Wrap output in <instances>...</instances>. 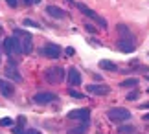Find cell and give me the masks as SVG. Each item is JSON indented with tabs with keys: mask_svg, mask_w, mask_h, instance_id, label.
<instances>
[{
	"mask_svg": "<svg viewBox=\"0 0 149 134\" xmlns=\"http://www.w3.org/2000/svg\"><path fill=\"white\" fill-rule=\"evenodd\" d=\"M120 132L131 134V132H134V127H131V125H120Z\"/></svg>",
	"mask_w": 149,
	"mask_h": 134,
	"instance_id": "obj_20",
	"label": "cell"
},
{
	"mask_svg": "<svg viewBox=\"0 0 149 134\" xmlns=\"http://www.w3.org/2000/svg\"><path fill=\"white\" fill-rule=\"evenodd\" d=\"M116 48L120 51H123V53H131V51L134 50V42H133L131 37H122V39L116 40Z\"/></svg>",
	"mask_w": 149,
	"mask_h": 134,
	"instance_id": "obj_6",
	"label": "cell"
},
{
	"mask_svg": "<svg viewBox=\"0 0 149 134\" xmlns=\"http://www.w3.org/2000/svg\"><path fill=\"white\" fill-rule=\"evenodd\" d=\"M144 121H149V114H146V116H144Z\"/></svg>",
	"mask_w": 149,
	"mask_h": 134,
	"instance_id": "obj_31",
	"label": "cell"
},
{
	"mask_svg": "<svg viewBox=\"0 0 149 134\" xmlns=\"http://www.w3.org/2000/svg\"><path fill=\"white\" fill-rule=\"evenodd\" d=\"M19 33V42H20V50L22 53H30L33 50V40H31V35L30 33H22V31H17Z\"/></svg>",
	"mask_w": 149,
	"mask_h": 134,
	"instance_id": "obj_5",
	"label": "cell"
},
{
	"mask_svg": "<svg viewBox=\"0 0 149 134\" xmlns=\"http://www.w3.org/2000/svg\"><path fill=\"white\" fill-rule=\"evenodd\" d=\"M46 13L50 17H54V19H66V11H63L61 8H55V6H48Z\"/></svg>",
	"mask_w": 149,
	"mask_h": 134,
	"instance_id": "obj_13",
	"label": "cell"
},
{
	"mask_svg": "<svg viewBox=\"0 0 149 134\" xmlns=\"http://www.w3.org/2000/svg\"><path fill=\"white\" fill-rule=\"evenodd\" d=\"M4 51L8 55H13V53H22L20 50V42H19V37H8L4 40Z\"/></svg>",
	"mask_w": 149,
	"mask_h": 134,
	"instance_id": "obj_4",
	"label": "cell"
},
{
	"mask_svg": "<svg viewBox=\"0 0 149 134\" xmlns=\"http://www.w3.org/2000/svg\"><path fill=\"white\" fill-rule=\"evenodd\" d=\"M13 134H24V129H22V125L15 127V129H13Z\"/></svg>",
	"mask_w": 149,
	"mask_h": 134,
	"instance_id": "obj_24",
	"label": "cell"
},
{
	"mask_svg": "<svg viewBox=\"0 0 149 134\" xmlns=\"http://www.w3.org/2000/svg\"><path fill=\"white\" fill-rule=\"evenodd\" d=\"M39 2H41V0H24V4H28V6H35Z\"/></svg>",
	"mask_w": 149,
	"mask_h": 134,
	"instance_id": "obj_25",
	"label": "cell"
},
{
	"mask_svg": "<svg viewBox=\"0 0 149 134\" xmlns=\"http://www.w3.org/2000/svg\"><path fill=\"white\" fill-rule=\"evenodd\" d=\"M147 92H149V90H147Z\"/></svg>",
	"mask_w": 149,
	"mask_h": 134,
	"instance_id": "obj_32",
	"label": "cell"
},
{
	"mask_svg": "<svg viewBox=\"0 0 149 134\" xmlns=\"http://www.w3.org/2000/svg\"><path fill=\"white\" fill-rule=\"evenodd\" d=\"M87 92L88 94H96V96H107L111 88L107 85H87Z\"/></svg>",
	"mask_w": 149,
	"mask_h": 134,
	"instance_id": "obj_10",
	"label": "cell"
},
{
	"mask_svg": "<svg viewBox=\"0 0 149 134\" xmlns=\"http://www.w3.org/2000/svg\"><path fill=\"white\" fill-rule=\"evenodd\" d=\"M4 74H6V77H9V79H13V81H17V83H20L22 81V75L19 74V70H17V66L15 65H9L4 68Z\"/></svg>",
	"mask_w": 149,
	"mask_h": 134,
	"instance_id": "obj_11",
	"label": "cell"
},
{
	"mask_svg": "<svg viewBox=\"0 0 149 134\" xmlns=\"http://www.w3.org/2000/svg\"><path fill=\"white\" fill-rule=\"evenodd\" d=\"M6 2H8L9 8H17V0H6Z\"/></svg>",
	"mask_w": 149,
	"mask_h": 134,
	"instance_id": "obj_27",
	"label": "cell"
},
{
	"mask_svg": "<svg viewBox=\"0 0 149 134\" xmlns=\"http://www.w3.org/2000/svg\"><path fill=\"white\" fill-rule=\"evenodd\" d=\"M138 92H136V90H133V92H129V94L127 96H125V97H127V101H136V99H138Z\"/></svg>",
	"mask_w": 149,
	"mask_h": 134,
	"instance_id": "obj_19",
	"label": "cell"
},
{
	"mask_svg": "<svg viewBox=\"0 0 149 134\" xmlns=\"http://www.w3.org/2000/svg\"><path fill=\"white\" fill-rule=\"evenodd\" d=\"M74 53H76V50H74V48H66V55H74Z\"/></svg>",
	"mask_w": 149,
	"mask_h": 134,
	"instance_id": "obj_29",
	"label": "cell"
},
{
	"mask_svg": "<svg viewBox=\"0 0 149 134\" xmlns=\"http://www.w3.org/2000/svg\"><path fill=\"white\" fill-rule=\"evenodd\" d=\"M100 66H101L103 70H111V72H118V68H116V65H114L112 61H107V59H103V61H100Z\"/></svg>",
	"mask_w": 149,
	"mask_h": 134,
	"instance_id": "obj_16",
	"label": "cell"
},
{
	"mask_svg": "<svg viewBox=\"0 0 149 134\" xmlns=\"http://www.w3.org/2000/svg\"><path fill=\"white\" fill-rule=\"evenodd\" d=\"M0 92H2V96L11 97V96H13V86H11V85L8 83V81L0 79Z\"/></svg>",
	"mask_w": 149,
	"mask_h": 134,
	"instance_id": "obj_14",
	"label": "cell"
},
{
	"mask_svg": "<svg viewBox=\"0 0 149 134\" xmlns=\"http://www.w3.org/2000/svg\"><path fill=\"white\" fill-rule=\"evenodd\" d=\"M116 30H118V33L122 35V37H133V35H131V30L125 24H118L116 26Z\"/></svg>",
	"mask_w": 149,
	"mask_h": 134,
	"instance_id": "obj_17",
	"label": "cell"
},
{
	"mask_svg": "<svg viewBox=\"0 0 149 134\" xmlns=\"http://www.w3.org/2000/svg\"><path fill=\"white\" fill-rule=\"evenodd\" d=\"M24 134H42V132H39L35 129H28V131H24Z\"/></svg>",
	"mask_w": 149,
	"mask_h": 134,
	"instance_id": "obj_26",
	"label": "cell"
},
{
	"mask_svg": "<svg viewBox=\"0 0 149 134\" xmlns=\"http://www.w3.org/2000/svg\"><path fill=\"white\" fill-rule=\"evenodd\" d=\"M42 53L46 55V57H50V59H57V57L61 55V46L59 44H54V42H48V44H44Z\"/></svg>",
	"mask_w": 149,
	"mask_h": 134,
	"instance_id": "obj_9",
	"label": "cell"
},
{
	"mask_svg": "<svg viewBox=\"0 0 149 134\" xmlns=\"http://www.w3.org/2000/svg\"><path fill=\"white\" fill-rule=\"evenodd\" d=\"M44 77H46L48 83L57 85V83H61V81H65V70H63L61 66H52V68L46 70Z\"/></svg>",
	"mask_w": 149,
	"mask_h": 134,
	"instance_id": "obj_2",
	"label": "cell"
},
{
	"mask_svg": "<svg viewBox=\"0 0 149 134\" xmlns=\"http://www.w3.org/2000/svg\"><path fill=\"white\" fill-rule=\"evenodd\" d=\"M68 119H77V121H90V110L88 108H77L68 112Z\"/></svg>",
	"mask_w": 149,
	"mask_h": 134,
	"instance_id": "obj_8",
	"label": "cell"
},
{
	"mask_svg": "<svg viewBox=\"0 0 149 134\" xmlns=\"http://www.w3.org/2000/svg\"><path fill=\"white\" fill-rule=\"evenodd\" d=\"M68 83H70L72 86L81 85V74H79L76 68H70V70H68Z\"/></svg>",
	"mask_w": 149,
	"mask_h": 134,
	"instance_id": "obj_12",
	"label": "cell"
},
{
	"mask_svg": "<svg viewBox=\"0 0 149 134\" xmlns=\"http://www.w3.org/2000/svg\"><path fill=\"white\" fill-rule=\"evenodd\" d=\"M107 116H109V119H111V121H116V123H122V121L131 119V112H129V110H125V108H111L107 112Z\"/></svg>",
	"mask_w": 149,
	"mask_h": 134,
	"instance_id": "obj_3",
	"label": "cell"
},
{
	"mask_svg": "<svg viewBox=\"0 0 149 134\" xmlns=\"http://www.w3.org/2000/svg\"><path fill=\"white\" fill-rule=\"evenodd\" d=\"M142 108H144V110H146V108H149V103H144V105H142Z\"/></svg>",
	"mask_w": 149,
	"mask_h": 134,
	"instance_id": "obj_30",
	"label": "cell"
},
{
	"mask_svg": "<svg viewBox=\"0 0 149 134\" xmlns=\"http://www.w3.org/2000/svg\"><path fill=\"white\" fill-rule=\"evenodd\" d=\"M87 131H88V121H81V125L70 129V132H68V134H85Z\"/></svg>",
	"mask_w": 149,
	"mask_h": 134,
	"instance_id": "obj_15",
	"label": "cell"
},
{
	"mask_svg": "<svg viewBox=\"0 0 149 134\" xmlns=\"http://www.w3.org/2000/svg\"><path fill=\"white\" fill-rule=\"evenodd\" d=\"M55 99H57V94H54V92H39V94L33 96V101L39 105H48Z\"/></svg>",
	"mask_w": 149,
	"mask_h": 134,
	"instance_id": "obj_7",
	"label": "cell"
},
{
	"mask_svg": "<svg viewBox=\"0 0 149 134\" xmlns=\"http://www.w3.org/2000/svg\"><path fill=\"white\" fill-rule=\"evenodd\" d=\"M136 85H138V79H134V77L122 81V86H136Z\"/></svg>",
	"mask_w": 149,
	"mask_h": 134,
	"instance_id": "obj_18",
	"label": "cell"
},
{
	"mask_svg": "<svg viewBox=\"0 0 149 134\" xmlns=\"http://www.w3.org/2000/svg\"><path fill=\"white\" fill-rule=\"evenodd\" d=\"M70 96H72V97H76V99H81V97H83V94H79V92L72 90V88H70Z\"/></svg>",
	"mask_w": 149,
	"mask_h": 134,
	"instance_id": "obj_23",
	"label": "cell"
},
{
	"mask_svg": "<svg viewBox=\"0 0 149 134\" xmlns=\"http://www.w3.org/2000/svg\"><path fill=\"white\" fill-rule=\"evenodd\" d=\"M85 28H87V31H90V33H94V31H96V28H94V26H90V24H87Z\"/></svg>",
	"mask_w": 149,
	"mask_h": 134,
	"instance_id": "obj_28",
	"label": "cell"
},
{
	"mask_svg": "<svg viewBox=\"0 0 149 134\" xmlns=\"http://www.w3.org/2000/svg\"><path fill=\"white\" fill-rule=\"evenodd\" d=\"M24 26H31V28H35V30H39V28H41V24H37V22L31 20V19H26V20H24Z\"/></svg>",
	"mask_w": 149,
	"mask_h": 134,
	"instance_id": "obj_21",
	"label": "cell"
},
{
	"mask_svg": "<svg viewBox=\"0 0 149 134\" xmlns=\"http://www.w3.org/2000/svg\"><path fill=\"white\" fill-rule=\"evenodd\" d=\"M0 125H2V127H9V125H13V119H11V118H2V119H0Z\"/></svg>",
	"mask_w": 149,
	"mask_h": 134,
	"instance_id": "obj_22",
	"label": "cell"
},
{
	"mask_svg": "<svg viewBox=\"0 0 149 134\" xmlns=\"http://www.w3.org/2000/svg\"><path fill=\"white\" fill-rule=\"evenodd\" d=\"M77 8H79V11H81L83 15H87L90 20H94L96 24H98L100 28H107V22H105V19H103L101 15H98L96 11H92L90 8H87V4H83V2H77Z\"/></svg>",
	"mask_w": 149,
	"mask_h": 134,
	"instance_id": "obj_1",
	"label": "cell"
}]
</instances>
